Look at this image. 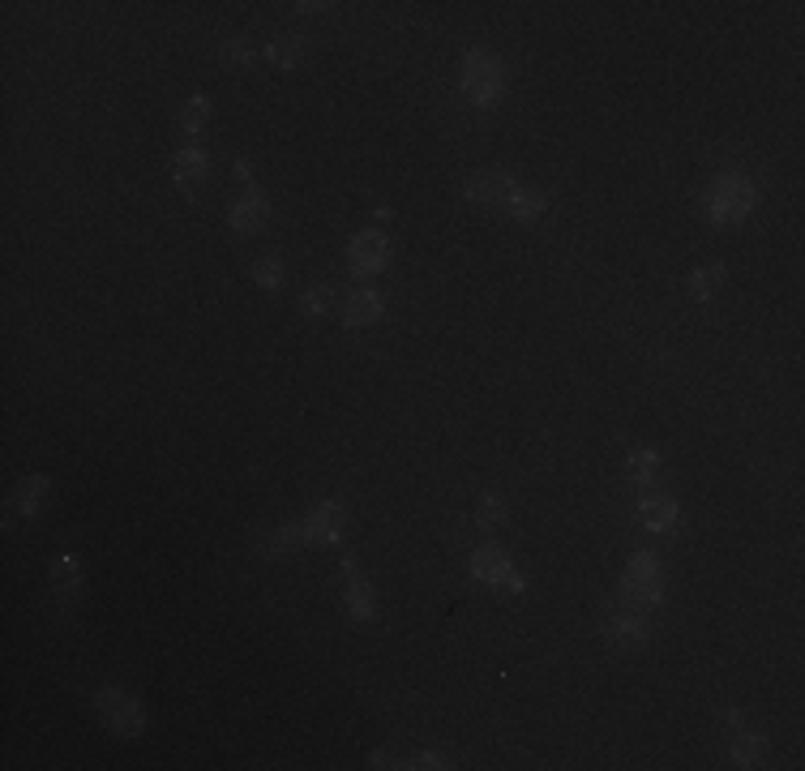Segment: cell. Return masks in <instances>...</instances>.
Listing matches in <instances>:
<instances>
[{
    "mask_svg": "<svg viewBox=\"0 0 805 771\" xmlns=\"http://www.w3.org/2000/svg\"><path fill=\"white\" fill-rule=\"evenodd\" d=\"M463 91L471 103H497L501 99V65L488 52H467L463 60Z\"/></svg>",
    "mask_w": 805,
    "mask_h": 771,
    "instance_id": "obj_1",
    "label": "cell"
},
{
    "mask_svg": "<svg viewBox=\"0 0 805 771\" xmlns=\"http://www.w3.org/2000/svg\"><path fill=\"white\" fill-rule=\"evenodd\" d=\"M750 202H754L750 185H746L741 176H724V180H715V189H711V197H707V215L715 219V223H737V219H746Z\"/></svg>",
    "mask_w": 805,
    "mask_h": 771,
    "instance_id": "obj_2",
    "label": "cell"
},
{
    "mask_svg": "<svg viewBox=\"0 0 805 771\" xmlns=\"http://www.w3.org/2000/svg\"><path fill=\"white\" fill-rule=\"evenodd\" d=\"M621 592H626L630 604H659V570H656V561H651V553H635Z\"/></svg>",
    "mask_w": 805,
    "mask_h": 771,
    "instance_id": "obj_3",
    "label": "cell"
},
{
    "mask_svg": "<svg viewBox=\"0 0 805 771\" xmlns=\"http://www.w3.org/2000/svg\"><path fill=\"white\" fill-rule=\"evenodd\" d=\"M95 703L116 733H124V737H138V733H142V724H146L142 720V707L129 699V695H121V690H99Z\"/></svg>",
    "mask_w": 805,
    "mask_h": 771,
    "instance_id": "obj_4",
    "label": "cell"
},
{
    "mask_svg": "<svg viewBox=\"0 0 805 771\" xmlns=\"http://www.w3.org/2000/svg\"><path fill=\"white\" fill-rule=\"evenodd\" d=\"M510 193H514V185L506 171H476L467 180V197L476 206H501V202H510Z\"/></svg>",
    "mask_w": 805,
    "mask_h": 771,
    "instance_id": "obj_5",
    "label": "cell"
},
{
    "mask_svg": "<svg viewBox=\"0 0 805 771\" xmlns=\"http://www.w3.org/2000/svg\"><path fill=\"white\" fill-rule=\"evenodd\" d=\"M391 258V244L382 232H360L356 241H351V270L356 274H373V270H382Z\"/></svg>",
    "mask_w": 805,
    "mask_h": 771,
    "instance_id": "obj_6",
    "label": "cell"
},
{
    "mask_svg": "<svg viewBox=\"0 0 805 771\" xmlns=\"http://www.w3.org/2000/svg\"><path fill=\"white\" fill-rule=\"evenodd\" d=\"M339 519L343 510L335 506V502H321L300 528H304V540H313V544H335L339 540Z\"/></svg>",
    "mask_w": 805,
    "mask_h": 771,
    "instance_id": "obj_7",
    "label": "cell"
},
{
    "mask_svg": "<svg viewBox=\"0 0 805 771\" xmlns=\"http://www.w3.org/2000/svg\"><path fill=\"white\" fill-rule=\"evenodd\" d=\"M604 639L617 643V648H643L647 643V622L635 617V613H612L604 622Z\"/></svg>",
    "mask_w": 805,
    "mask_h": 771,
    "instance_id": "obj_8",
    "label": "cell"
},
{
    "mask_svg": "<svg viewBox=\"0 0 805 771\" xmlns=\"http://www.w3.org/2000/svg\"><path fill=\"white\" fill-rule=\"evenodd\" d=\"M471 575L480 578V583H506L510 578V557L501 553V549H493V544H485V549L471 553Z\"/></svg>",
    "mask_w": 805,
    "mask_h": 771,
    "instance_id": "obj_9",
    "label": "cell"
},
{
    "mask_svg": "<svg viewBox=\"0 0 805 771\" xmlns=\"http://www.w3.org/2000/svg\"><path fill=\"white\" fill-rule=\"evenodd\" d=\"M638 519H643V528L647 531H673L677 528V519H682V510L673 497H647L643 506H638Z\"/></svg>",
    "mask_w": 805,
    "mask_h": 771,
    "instance_id": "obj_10",
    "label": "cell"
},
{
    "mask_svg": "<svg viewBox=\"0 0 805 771\" xmlns=\"http://www.w3.org/2000/svg\"><path fill=\"white\" fill-rule=\"evenodd\" d=\"M262 223H266V197H262L257 189H249L241 202L232 206V227L249 236V232H257Z\"/></svg>",
    "mask_w": 805,
    "mask_h": 771,
    "instance_id": "obj_11",
    "label": "cell"
},
{
    "mask_svg": "<svg viewBox=\"0 0 805 771\" xmlns=\"http://www.w3.org/2000/svg\"><path fill=\"white\" fill-rule=\"evenodd\" d=\"M382 317V296L377 291H351L347 296V305H343V322L347 326H368V322H377Z\"/></svg>",
    "mask_w": 805,
    "mask_h": 771,
    "instance_id": "obj_12",
    "label": "cell"
},
{
    "mask_svg": "<svg viewBox=\"0 0 805 771\" xmlns=\"http://www.w3.org/2000/svg\"><path fill=\"white\" fill-rule=\"evenodd\" d=\"M343 570H347V578H351V587H347V604H351V617L368 622V617H373V596H368V583H365L360 575H356V561H343Z\"/></svg>",
    "mask_w": 805,
    "mask_h": 771,
    "instance_id": "obj_13",
    "label": "cell"
},
{
    "mask_svg": "<svg viewBox=\"0 0 805 771\" xmlns=\"http://www.w3.org/2000/svg\"><path fill=\"white\" fill-rule=\"evenodd\" d=\"M201 176H206V155H201L197 146H185V150L176 155V180H180L185 189H193V185H201Z\"/></svg>",
    "mask_w": 805,
    "mask_h": 771,
    "instance_id": "obj_14",
    "label": "cell"
},
{
    "mask_svg": "<svg viewBox=\"0 0 805 771\" xmlns=\"http://www.w3.org/2000/svg\"><path fill=\"white\" fill-rule=\"evenodd\" d=\"M510 215L518 219V223H536V219L544 215V197H540V193H527V189H514L510 193Z\"/></svg>",
    "mask_w": 805,
    "mask_h": 771,
    "instance_id": "obj_15",
    "label": "cell"
},
{
    "mask_svg": "<svg viewBox=\"0 0 805 771\" xmlns=\"http://www.w3.org/2000/svg\"><path fill=\"white\" fill-rule=\"evenodd\" d=\"M300 536H304V528H292V523H288V528H279V531H274V536L266 540V544H262V553H266V557L288 553V549H292V544L300 540Z\"/></svg>",
    "mask_w": 805,
    "mask_h": 771,
    "instance_id": "obj_16",
    "label": "cell"
},
{
    "mask_svg": "<svg viewBox=\"0 0 805 771\" xmlns=\"http://www.w3.org/2000/svg\"><path fill=\"white\" fill-rule=\"evenodd\" d=\"M270 60H279V65H296L300 56H304V39H296V35H288V39H279V48H266Z\"/></svg>",
    "mask_w": 805,
    "mask_h": 771,
    "instance_id": "obj_17",
    "label": "cell"
},
{
    "mask_svg": "<svg viewBox=\"0 0 805 771\" xmlns=\"http://www.w3.org/2000/svg\"><path fill=\"white\" fill-rule=\"evenodd\" d=\"M720 283V266H711V270H694V279H690V291H694V300H707L711 291Z\"/></svg>",
    "mask_w": 805,
    "mask_h": 771,
    "instance_id": "obj_18",
    "label": "cell"
},
{
    "mask_svg": "<svg viewBox=\"0 0 805 771\" xmlns=\"http://www.w3.org/2000/svg\"><path fill=\"white\" fill-rule=\"evenodd\" d=\"M758 754H762V742H758V737H737V742H732V759H737L741 767H754Z\"/></svg>",
    "mask_w": 805,
    "mask_h": 771,
    "instance_id": "obj_19",
    "label": "cell"
},
{
    "mask_svg": "<svg viewBox=\"0 0 805 771\" xmlns=\"http://www.w3.org/2000/svg\"><path fill=\"white\" fill-rule=\"evenodd\" d=\"M43 489H48V476H30V481L22 484V510H26V519L39 510V497H43Z\"/></svg>",
    "mask_w": 805,
    "mask_h": 771,
    "instance_id": "obj_20",
    "label": "cell"
},
{
    "mask_svg": "<svg viewBox=\"0 0 805 771\" xmlns=\"http://www.w3.org/2000/svg\"><path fill=\"white\" fill-rule=\"evenodd\" d=\"M56 587H60L65 596H74L77 592V561L74 557H60V561H56Z\"/></svg>",
    "mask_w": 805,
    "mask_h": 771,
    "instance_id": "obj_21",
    "label": "cell"
},
{
    "mask_svg": "<svg viewBox=\"0 0 805 771\" xmlns=\"http://www.w3.org/2000/svg\"><path fill=\"white\" fill-rule=\"evenodd\" d=\"M253 274H257V283H262V288H279L283 266H279V258H262V262L253 266Z\"/></svg>",
    "mask_w": 805,
    "mask_h": 771,
    "instance_id": "obj_22",
    "label": "cell"
},
{
    "mask_svg": "<svg viewBox=\"0 0 805 771\" xmlns=\"http://www.w3.org/2000/svg\"><path fill=\"white\" fill-rule=\"evenodd\" d=\"M497 519H501V502L488 493V497H480V506H476V523L480 528H497Z\"/></svg>",
    "mask_w": 805,
    "mask_h": 771,
    "instance_id": "obj_23",
    "label": "cell"
},
{
    "mask_svg": "<svg viewBox=\"0 0 805 771\" xmlns=\"http://www.w3.org/2000/svg\"><path fill=\"white\" fill-rule=\"evenodd\" d=\"M630 472H635V481H651V472H656V455H651V450H635V455H630Z\"/></svg>",
    "mask_w": 805,
    "mask_h": 771,
    "instance_id": "obj_24",
    "label": "cell"
},
{
    "mask_svg": "<svg viewBox=\"0 0 805 771\" xmlns=\"http://www.w3.org/2000/svg\"><path fill=\"white\" fill-rule=\"evenodd\" d=\"M206 107H210V103H206V95L189 99V107H185V129H189V133H197V129L206 124Z\"/></svg>",
    "mask_w": 805,
    "mask_h": 771,
    "instance_id": "obj_25",
    "label": "cell"
},
{
    "mask_svg": "<svg viewBox=\"0 0 805 771\" xmlns=\"http://www.w3.org/2000/svg\"><path fill=\"white\" fill-rule=\"evenodd\" d=\"M223 56H227L232 65H249V60H253V48H249L244 39H232V44L223 48Z\"/></svg>",
    "mask_w": 805,
    "mask_h": 771,
    "instance_id": "obj_26",
    "label": "cell"
},
{
    "mask_svg": "<svg viewBox=\"0 0 805 771\" xmlns=\"http://www.w3.org/2000/svg\"><path fill=\"white\" fill-rule=\"evenodd\" d=\"M326 305H330V291H326V288H313L309 296H304V309H309L313 317L326 314Z\"/></svg>",
    "mask_w": 805,
    "mask_h": 771,
    "instance_id": "obj_27",
    "label": "cell"
},
{
    "mask_svg": "<svg viewBox=\"0 0 805 771\" xmlns=\"http://www.w3.org/2000/svg\"><path fill=\"white\" fill-rule=\"evenodd\" d=\"M412 767H446V763H441V754H420Z\"/></svg>",
    "mask_w": 805,
    "mask_h": 771,
    "instance_id": "obj_28",
    "label": "cell"
}]
</instances>
